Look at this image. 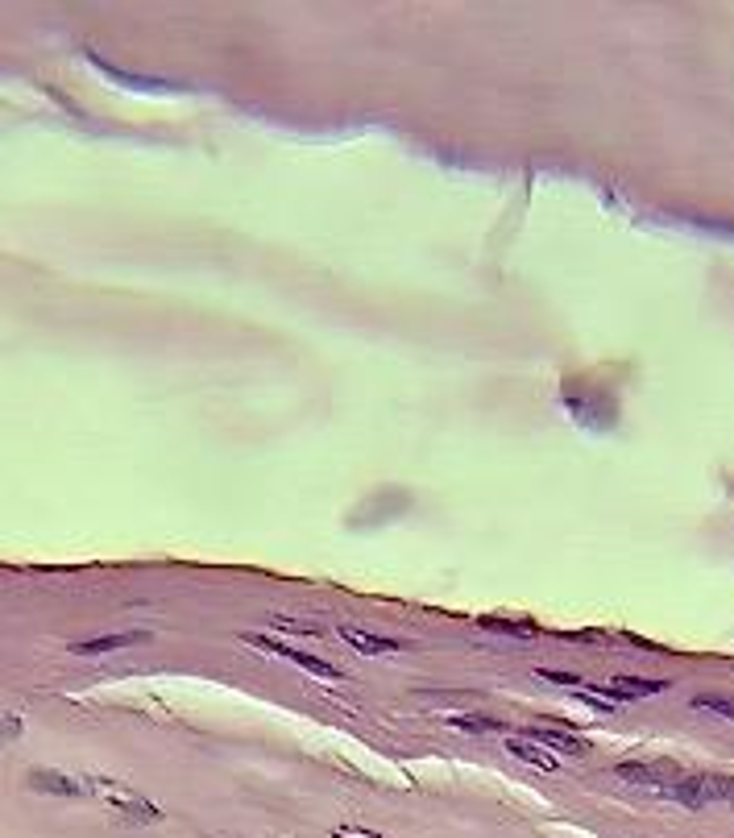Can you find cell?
<instances>
[{"label":"cell","mask_w":734,"mask_h":838,"mask_svg":"<svg viewBox=\"0 0 734 838\" xmlns=\"http://www.w3.org/2000/svg\"><path fill=\"white\" fill-rule=\"evenodd\" d=\"M245 644L262 648V652H270V656H278V660H287V664L303 668V673H312V677H320V681H345V668L324 664V660L312 656V652H299V648H287V644H274V639H266V635H245Z\"/></svg>","instance_id":"4"},{"label":"cell","mask_w":734,"mask_h":838,"mask_svg":"<svg viewBox=\"0 0 734 838\" xmlns=\"http://www.w3.org/2000/svg\"><path fill=\"white\" fill-rule=\"evenodd\" d=\"M25 789L46 793V797H83V780L67 776V772H54V768H30L25 772Z\"/></svg>","instance_id":"5"},{"label":"cell","mask_w":734,"mask_h":838,"mask_svg":"<svg viewBox=\"0 0 734 838\" xmlns=\"http://www.w3.org/2000/svg\"><path fill=\"white\" fill-rule=\"evenodd\" d=\"M523 735H527V739H535L540 747H548L552 756H556V751H564V756H589V743H585L581 735L556 731V726H527Z\"/></svg>","instance_id":"7"},{"label":"cell","mask_w":734,"mask_h":838,"mask_svg":"<svg viewBox=\"0 0 734 838\" xmlns=\"http://www.w3.org/2000/svg\"><path fill=\"white\" fill-rule=\"evenodd\" d=\"M540 677L544 681H556V685H577V689H585V681L573 677V673H552V668H540Z\"/></svg>","instance_id":"15"},{"label":"cell","mask_w":734,"mask_h":838,"mask_svg":"<svg viewBox=\"0 0 734 838\" xmlns=\"http://www.w3.org/2000/svg\"><path fill=\"white\" fill-rule=\"evenodd\" d=\"M448 726H457V731H473V735H490V731H498L502 722L482 718V714H457V718H448Z\"/></svg>","instance_id":"11"},{"label":"cell","mask_w":734,"mask_h":838,"mask_svg":"<svg viewBox=\"0 0 734 838\" xmlns=\"http://www.w3.org/2000/svg\"><path fill=\"white\" fill-rule=\"evenodd\" d=\"M92 789L100 793V801L112 805V814L125 826H158L162 822V809L146 793H133V789L117 785V780H92Z\"/></svg>","instance_id":"1"},{"label":"cell","mask_w":734,"mask_h":838,"mask_svg":"<svg viewBox=\"0 0 734 838\" xmlns=\"http://www.w3.org/2000/svg\"><path fill=\"white\" fill-rule=\"evenodd\" d=\"M486 631H506V635H519V639H531V635H540V627H531V623H506V619H482Z\"/></svg>","instance_id":"12"},{"label":"cell","mask_w":734,"mask_h":838,"mask_svg":"<svg viewBox=\"0 0 734 838\" xmlns=\"http://www.w3.org/2000/svg\"><path fill=\"white\" fill-rule=\"evenodd\" d=\"M614 776L627 780V785H635V789L668 797L676 785H681L685 768H676L672 760H623V764H614Z\"/></svg>","instance_id":"2"},{"label":"cell","mask_w":734,"mask_h":838,"mask_svg":"<svg viewBox=\"0 0 734 838\" xmlns=\"http://www.w3.org/2000/svg\"><path fill=\"white\" fill-rule=\"evenodd\" d=\"M672 801H681L689 809L714 805V801H734V776H718V772H685L681 785L668 793Z\"/></svg>","instance_id":"3"},{"label":"cell","mask_w":734,"mask_h":838,"mask_svg":"<svg viewBox=\"0 0 734 838\" xmlns=\"http://www.w3.org/2000/svg\"><path fill=\"white\" fill-rule=\"evenodd\" d=\"M336 635H341L345 644H353L357 652H365V656H394V652H403V639H390V635L357 631V627H336Z\"/></svg>","instance_id":"8"},{"label":"cell","mask_w":734,"mask_h":838,"mask_svg":"<svg viewBox=\"0 0 734 838\" xmlns=\"http://www.w3.org/2000/svg\"><path fill=\"white\" fill-rule=\"evenodd\" d=\"M137 644H150V631H121V635H96V639H79V644H71V652H75V656H108V652L137 648Z\"/></svg>","instance_id":"6"},{"label":"cell","mask_w":734,"mask_h":838,"mask_svg":"<svg viewBox=\"0 0 734 838\" xmlns=\"http://www.w3.org/2000/svg\"><path fill=\"white\" fill-rule=\"evenodd\" d=\"M614 693V702H631V697H652V693H664L668 685L664 681H647V677H614V685H610Z\"/></svg>","instance_id":"10"},{"label":"cell","mask_w":734,"mask_h":838,"mask_svg":"<svg viewBox=\"0 0 734 838\" xmlns=\"http://www.w3.org/2000/svg\"><path fill=\"white\" fill-rule=\"evenodd\" d=\"M332 838H386V834L365 830V826H332Z\"/></svg>","instance_id":"14"},{"label":"cell","mask_w":734,"mask_h":838,"mask_svg":"<svg viewBox=\"0 0 734 838\" xmlns=\"http://www.w3.org/2000/svg\"><path fill=\"white\" fill-rule=\"evenodd\" d=\"M506 751H511L515 760H523V764H531V768H540V772H560V760L552 756V751L540 747L535 739H527V735H506Z\"/></svg>","instance_id":"9"},{"label":"cell","mask_w":734,"mask_h":838,"mask_svg":"<svg viewBox=\"0 0 734 838\" xmlns=\"http://www.w3.org/2000/svg\"><path fill=\"white\" fill-rule=\"evenodd\" d=\"M21 735V718H0V743H9Z\"/></svg>","instance_id":"16"},{"label":"cell","mask_w":734,"mask_h":838,"mask_svg":"<svg viewBox=\"0 0 734 838\" xmlns=\"http://www.w3.org/2000/svg\"><path fill=\"white\" fill-rule=\"evenodd\" d=\"M693 706L697 710H710V714H722V718H734V702H726V697H714V693H697Z\"/></svg>","instance_id":"13"}]
</instances>
